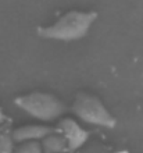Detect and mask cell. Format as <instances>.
Wrapping results in <instances>:
<instances>
[{
  "label": "cell",
  "instance_id": "obj_6",
  "mask_svg": "<svg viewBox=\"0 0 143 153\" xmlns=\"http://www.w3.org/2000/svg\"><path fill=\"white\" fill-rule=\"evenodd\" d=\"M43 153H65L70 152L68 149L67 139L64 138L63 134H59V131L54 134H50L42 141Z\"/></svg>",
  "mask_w": 143,
  "mask_h": 153
},
{
  "label": "cell",
  "instance_id": "obj_1",
  "mask_svg": "<svg viewBox=\"0 0 143 153\" xmlns=\"http://www.w3.org/2000/svg\"><path fill=\"white\" fill-rule=\"evenodd\" d=\"M96 18H97L96 11L71 10L63 14L53 25L39 27L36 31L39 36L46 39L76 40L86 35Z\"/></svg>",
  "mask_w": 143,
  "mask_h": 153
},
{
  "label": "cell",
  "instance_id": "obj_2",
  "mask_svg": "<svg viewBox=\"0 0 143 153\" xmlns=\"http://www.w3.org/2000/svg\"><path fill=\"white\" fill-rule=\"evenodd\" d=\"M16 106L42 121L57 120L65 113V105L52 93L32 92L14 99Z\"/></svg>",
  "mask_w": 143,
  "mask_h": 153
},
{
  "label": "cell",
  "instance_id": "obj_9",
  "mask_svg": "<svg viewBox=\"0 0 143 153\" xmlns=\"http://www.w3.org/2000/svg\"><path fill=\"white\" fill-rule=\"evenodd\" d=\"M76 153H108V150L102 142L90 141V142H87L84 148H81Z\"/></svg>",
  "mask_w": 143,
  "mask_h": 153
},
{
  "label": "cell",
  "instance_id": "obj_4",
  "mask_svg": "<svg viewBox=\"0 0 143 153\" xmlns=\"http://www.w3.org/2000/svg\"><path fill=\"white\" fill-rule=\"evenodd\" d=\"M59 129L67 139L70 152H78L89 142V132L72 118H64L60 121Z\"/></svg>",
  "mask_w": 143,
  "mask_h": 153
},
{
  "label": "cell",
  "instance_id": "obj_11",
  "mask_svg": "<svg viewBox=\"0 0 143 153\" xmlns=\"http://www.w3.org/2000/svg\"><path fill=\"white\" fill-rule=\"evenodd\" d=\"M114 153H131V152H128V150H117V152H114Z\"/></svg>",
  "mask_w": 143,
  "mask_h": 153
},
{
  "label": "cell",
  "instance_id": "obj_3",
  "mask_svg": "<svg viewBox=\"0 0 143 153\" xmlns=\"http://www.w3.org/2000/svg\"><path fill=\"white\" fill-rule=\"evenodd\" d=\"M72 111L79 120L87 124L114 128L117 124L115 117L107 110L97 96L86 92H79L72 103Z\"/></svg>",
  "mask_w": 143,
  "mask_h": 153
},
{
  "label": "cell",
  "instance_id": "obj_10",
  "mask_svg": "<svg viewBox=\"0 0 143 153\" xmlns=\"http://www.w3.org/2000/svg\"><path fill=\"white\" fill-rule=\"evenodd\" d=\"M3 118H4V116H3V111H1V109H0V124L3 123Z\"/></svg>",
  "mask_w": 143,
  "mask_h": 153
},
{
  "label": "cell",
  "instance_id": "obj_5",
  "mask_svg": "<svg viewBox=\"0 0 143 153\" xmlns=\"http://www.w3.org/2000/svg\"><path fill=\"white\" fill-rule=\"evenodd\" d=\"M59 131V128H53L47 125H24L20 128H16L13 131V138L17 143L29 141H43L50 134H54Z\"/></svg>",
  "mask_w": 143,
  "mask_h": 153
},
{
  "label": "cell",
  "instance_id": "obj_7",
  "mask_svg": "<svg viewBox=\"0 0 143 153\" xmlns=\"http://www.w3.org/2000/svg\"><path fill=\"white\" fill-rule=\"evenodd\" d=\"M14 153H43L42 142L39 141L21 142V143H18V146H16Z\"/></svg>",
  "mask_w": 143,
  "mask_h": 153
},
{
  "label": "cell",
  "instance_id": "obj_8",
  "mask_svg": "<svg viewBox=\"0 0 143 153\" xmlns=\"http://www.w3.org/2000/svg\"><path fill=\"white\" fill-rule=\"evenodd\" d=\"M14 142L13 134L0 132V153H14Z\"/></svg>",
  "mask_w": 143,
  "mask_h": 153
}]
</instances>
